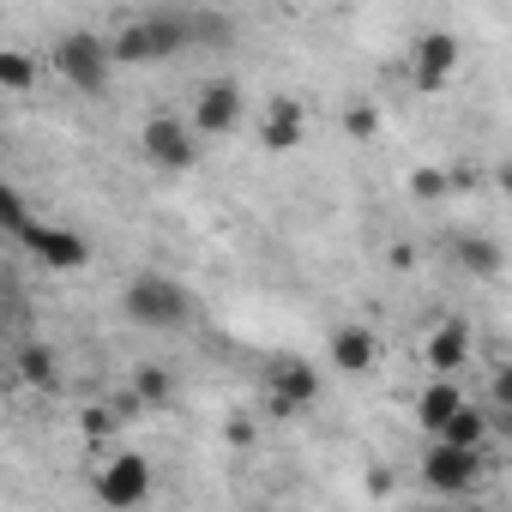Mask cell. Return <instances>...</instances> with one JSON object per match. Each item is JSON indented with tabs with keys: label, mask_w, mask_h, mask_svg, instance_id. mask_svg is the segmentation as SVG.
I'll return each mask as SVG.
<instances>
[{
	"label": "cell",
	"mask_w": 512,
	"mask_h": 512,
	"mask_svg": "<svg viewBox=\"0 0 512 512\" xmlns=\"http://www.w3.org/2000/svg\"><path fill=\"white\" fill-rule=\"evenodd\" d=\"M422 356H428V368H434L440 380H452V374L464 368V356H470V326H464V320H440V326L428 332Z\"/></svg>",
	"instance_id": "7c38bea8"
},
{
	"label": "cell",
	"mask_w": 512,
	"mask_h": 512,
	"mask_svg": "<svg viewBox=\"0 0 512 512\" xmlns=\"http://www.w3.org/2000/svg\"><path fill=\"white\" fill-rule=\"evenodd\" d=\"M374 356H380V338H374L368 326H338V332H332V362H338V374H368Z\"/></svg>",
	"instance_id": "4fadbf2b"
},
{
	"label": "cell",
	"mask_w": 512,
	"mask_h": 512,
	"mask_svg": "<svg viewBox=\"0 0 512 512\" xmlns=\"http://www.w3.org/2000/svg\"><path fill=\"white\" fill-rule=\"evenodd\" d=\"M422 482H428L434 494H464V488L482 482V452H464V446L434 440V446L422 452Z\"/></svg>",
	"instance_id": "8992f818"
},
{
	"label": "cell",
	"mask_w": 512,
	"mask_h": 512,
	"mask_svg": "<svg viewBox=\"0 0 512 512\" xmlns=\"http://www.w3.org/2000/svg\"><path fill=\"white\" fill-rule=\"evenodd\" d=\"M79 428H85V440L97 446V440H109V434H115V410H103V404H91V410L79 416Z\"/></svg>",
	"instance_id": "cb8c5ba5"
},
{
	"label": "cell",
	"mask_w": 512,
	"mask_h": 512,
	"mask_svg": "<svg viewBox=\"0 0 512 512\" xmlns=\"http://www.w3.org/2000/svg\"><path fill=\"white\" fill-rule=\"evenodd\" d=\"M55 73L73 85V91H103L109 85V73H115V49H109V37H97V31H67L61 43H55Z\"/></svg>",
	"instance_id": "3957f363"
},
{
	"label": "cell",
	"mask_w": 512,
	"mask_h": 512,
	"mask_svg": "<svg viewBox=\"0 0 512 512\" xmlns=\"http://www.w3.org/2000/svg\"><path fill=\"white\" fill-rule=\"evenodd\" d=\"M488 434H494V422H488L482 410H470V404H464L440 440H446V446H464V452H482V440H488Z\"/></svg>",
	"instance_id": "e0dca14e"
},
{
	"label": "cell",
	"mask_w": 512,
	"mask_h": 512,
	"mask_svg": "<svg viewBox=\"0 0 512 512\" xmlns=\"http://www.w3.org/2000/svg\"><path fill=\"white\" fill-rule=\"evenodd\" d=\"M344 133H350V139H374V133H380V109H374V103H350V109H344Z\"/></svg>",
	"instance_id": "7402d4cb"
},
{
	"label": "cell",
	"mask_w": 512,
	"mask_h": 512,
	"mask_svg": "<svg viewBox=\"0 0 512 512\" xmlns=\"http://www.w3.org/2000/svg\"><path fill=\"white\" fill-rule=\"evenodd\" d=\"M446 187H452L446 169H410V193H416V199H440Z\"/></svg>",
	"instance_id": "603a6c76"
},
{
	"label": "cell",
	"mask_w": 512,
	"mask_h": 512,
	"mask_svg": "<svg viewBox=\"0 0 512 512\" xmlns=\"http://www.w3.org/2000/svg\"><path fill=\"white\" fill-rule=\"evenodd\" d=\"M452 253H458V266H464L470 278H494V272L506 266V260H500V241H488V235H458Z\"/></svg>",
	"instance_id": "9a60e30c"
},
{
	"label": "cell",
	"mask_w": 512,
	"mask_h": 512,
	"mask_svg": "<svg viewBox=\"0 0 512 512\" xmlns=\"http://www.w3.org/2000/svg\"><path fill=\"white\" fill-rule=\"evenodd\" d=\"M19 380H25V386H43V392L61 386V362H55V350H49V344H25V350H19Z\"/></svg>",
	"instance_id": "2e32d148"
},
{
	"label": "cell",
	"mask_w": 512,
	"mask_h": 512,
	"mask_svg": "<svg viewBox=\"0 0 512 512\" xmlns=\"http://www.w3.org/2000/svg\"><path fill=\"white\" fill-rule=\"evenodd\" d=\"M488 398H494V410H512V362H500V368H494Z\"/></svg>",
	"instance_id": "d4e9b609"
},
{
	"label": "cell",
	"mask_w": 512,
	"mask_h": 512,
	"mask_svg": "<svg viewBox=\"0 0 512 512\" xmlns=\"http://www.w3.org/2000/svg\"><path fill=\"white\" fill-rule=\"evenodd\" d=\"M266 398H272L278 416H296V410H308V404L320 398V374H314L308 362H278L272 380H266Z\"/></svg>",
	"instance_id": "30bf717a"
},
{
	"label": "cell",
	"mask_w": 512,
	"mask_h": 512,
	"mask_svg": "<svg viewBox=\"0 0 512 512\" xmlns=\"http://www.w3.org/2000/svg\"><path fill=\"white\" fill-rule=\"evenodd\" d=\"M139 151H145V163H157V169H169V175H181V169H193V163H199L193 127H187V121H175V115H151V121H145V133H139Z\"/></svg>",
	"instance_id": "5b68a950"
},
{
	"label": "cell",
	"mask_w": 512,
	"mask_h": 512,
	"mask_svg": "<svg viewBox=\"0 0 512 512\" xmlns=\"http://www.w3.org/2000/svg\"><path fill=\"white\" fill-rule=\"evenodd\" d=\"M187 31H193V43H223L235 25H229L223 13H187Z\"/></svg>",
	"instance_id": "44dd1931"
},
{
	"label": "cell",
	"mask_w": 512,
	"mask_h": 512,
	"mask_svg": "<svg viewBox=\"0 0 512 512\" xmlns=\"http://www.w3.org/2000/svg\"><path fill=\"white\" fill-rule=\"evenodd\" d=\"M187 43H193L187 13H145V19H127V25L109 37L115 61H127V67H139V61H169V55H181Z\"/></svg>",
	"instance_id": "6da1fadb"
},
{
	"label": "cell",
	"mask_w": 512,
	"mask_h": 512,
	"mask_svg": "<svg viewBox=\"0 0 512 512\" xmlns=\"http://www.w3.org/2000/svg\"><path fill=\"white\" fill-rule=\"evenodd\" d=\"M464 410V392L452 386V380H434V386H422V398H416V422L440 440L446 428H452V416Z\"/></svg>",
	"instance_id": "5bb4252c"
},
{
	"label": "cell",
	"mask_w": 512,
	"mask_h": 512,
	"mask_svg": "<svg viewBox=\"0 0 512 512\" xmlns=\"http://www.w3.org/2000/svg\"><path fill=\"white\" fill-rule=\"evenodd\" d=\"M25 247L37 253L49 272H79V266H91V241H85L79 229H67V223H37V229L25 235Z\"/></svg>",
	"instance_id": "ba28073f"
},
{
	"label": "cell",
	"mask_w": 512,
	"mask_h": 512,
	"mask_svg": "<svg viewBox=\"0 0 512 512\" xmlns=\"http://www.w3.org/2000/svg\"><path fill=\"white\" fill-rule=\"evenodd\" d=\"M97 500L109 506V512H133V506H145L151 500V464L139 458V452H121V458H109L103 470H97Z\"/></svg>",
	"instance_id": "277c9868"
},
{
	"label": "cell",
	"mask_w": 512,
	"mask_h": 512,
	"mask_svg": "<svg viewBox=\"0 0 512 512\" xmlns=\"http://www.w3.org/2000/svg\"><path fill=\"white\" fill-rule=\"evenodd\" d=\"M494 428H500V434L512 440V410H500V416H494Z\"/></svg>",
	"instance_id": "4316f807"
},
{
	"label": "cell",
	"mask_w": 512,
	"mask_h": 512,
	"mask_svg": "<svg viewBox=\"0 0 512 512\" xmlns=\"http://www.w3.org/2000/svg\"><path fill=\"white\" fill-rule=\"evenodd\" d=\"M302 133H308V109L296 97H272L266 103V121H260V145L266 151H296Z\"/></svg>",
	"instance_id": "8fae6325"
},
{
	"label": "cell",
	"mask_w": 512,
	"mask_h": 512,
	"mask_svg": "<svg viewBox=\"0 0 512 512\" xmlns=\"http://www.w3.org/2000/svg\"><path fill=\"white\" fill-rule=\"evenodd\" d=\"M169 392H175L169 368H139V374H133V398H139V404H163Z\"/></svg>",
	"instance_id": "ffe728a7"
},
{
	"label": "cell",
	"mask_w": 512,
	"mask_h": 512,
	"mask_svg": "<svg viewBox=\"0 0 512 512\" xmlns=\"http://www.w3.org/2000/svg\"><path fill=\"white\" fill-rule=\"evenodd\" d=\"M241 127V85L235 79H211L199 97H193V133L199 139H223Z\"/></svg>",
	"instance_id": "52a82bcc"
},
{
	"label": "cell",
	"mask_w": 512,
	"mask_h": 512,
	"mask_svg": "<svg viewBox=\"0 0 512 512\" xmlns=\"http://www.w3.org/2000/svg\"><path fill=\"white\" fill-rule=\"evenodd\" d=\"M121 308H127V320H133V326H145V332L187 326V314H193L187 290H181L175 278H157V272H139V278L121 290Z\"/></svg>",
	"instance_id": "7a4b0ae2"
},
{
	"label": "cell",
	"mask_w": 512,
	"mask_h": 512,
	"mask_svg": "<svg viewBox=\"0 0 512 512\" xmlns=\"http://www.w3.org/2000/svg\"><path fill=\"white\" fill-rule=\"evenodd\" d=\"M452 73H458V37L452 31H422L416 37V61H410L416 91H446Z\"/></svg>",
	"instance_id": "9c48e42d"
},
{
	"label": "cell",
	"mask_w": 512,
	"mask_h": 512,
	"mask_svg": "<svg viewBox=\"0 0 512 512\" xmlns=\"http://www.w3.org/2000/svg\"><path fill=\"white\" fill-rule=\"evenodd\" d=\"M0 223H7V235H31L37 223H31V211H25V193H13V187H0Z\"/></svg>",
	"instance_id": "d6986e66"
},
{
	"label": "cell",
	"mask_w": 512,
	"mask_h": 512,
	"mask_svg": "<svg viewBox=\"0 0 512 512\" xmlns=\"http://www.w3.org/2000/svg\"><path fill=\"white\" fill-rule=\"evenodd\" d=\"M31 79H37L31 55H19V49H0V85H7V91H31Z\"/></svg>",
	"instance_id": "ac0fdd59"
},
{
	"label": "cell",
	"mask_w": 512,
	"mask_h": 512,
	"mask_svg": "<svg viewBox=\"0 0 512 512\" xmlns=\"http://www.w3.org/2000/svg\"><path fill=\"white\" fill-rule=\"evenodd\" d=\"M494 187H500V193H506V199H512V157H506V163H500V169H494Z\"/></svg>",
	"instance_id": "484cf974"
}]
</instances>
